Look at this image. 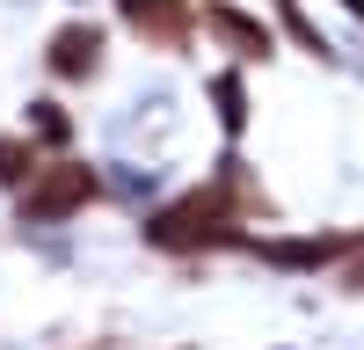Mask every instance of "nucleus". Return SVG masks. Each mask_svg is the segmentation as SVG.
Instances as JSON below:
<instances>
[{"label":"nucleus","mask_w":364,"mask_h":350,"mask_svg":"<svg viewBox=\"0 0 364 350\" xmlns=\"http://www.w3.org/2000/svg\"><path fill=\"white\" fill-rule=\"evenodd\" d=\"M87 197H95V175L66 161V168H51L44 183L22 197V212H29V219H51V212H73V204H87Z\"/></svg>","instance_id":"nucleus-1"},{"label":"nucleus","mask_w":364,"mask_h":350,"mask_svg":"<svg viewBox=\"0 0 364 350\" xmlns=\"http://www.w3.org/2000/svg\"><path fill=\"white\" fill-rule=\"evenodd\" d=\"M95 51H102V37H95L87 22L58 29V37H51V73H87V66H95Z\"/></svg>","instance_id":"nucleus-2"},{"label":"nucleus","mask_w":364,"mask_h":350,"mask_svg":"<svg viewBox=\"0 0 364 350\" xmlns=\"http://www.w3.org/2000/svg\"><path fill=\"white\" fill-rule=\"evenodd\" d=\"M124 15L146 22V29H168V22H175V0H124Z\"/></svg>","instance_id":"nucleus-3"},{"label":"nucleus","mask_w":364,"mask_h":350,"mask_svg":"<svg viewBox=\"0 0 364 350\" xmlns=\"http://www.w3.org/2000/svg\"><path fill=\"white\" fill-rule=\"evenodd\" d=\"M22 161H29V154H22V146H8V139H0V183H22V175H29Z\"/></svg>","instance_id":"nucleus-4"},{"label":"nucleus","mask_w":364,"mask_h":350,"mask_svg":"<svg viewBox=\"0 0 364 350\" xmlns=\"http://www.w3.org/2000/svg\"><path fill=\"white\" fill-rule=\"evenodd\" d=\"M37 132H44V139H66V117H58L51 102H37Z\"/></svg>","instance_id":"nucleus-5"}]
</instances>
